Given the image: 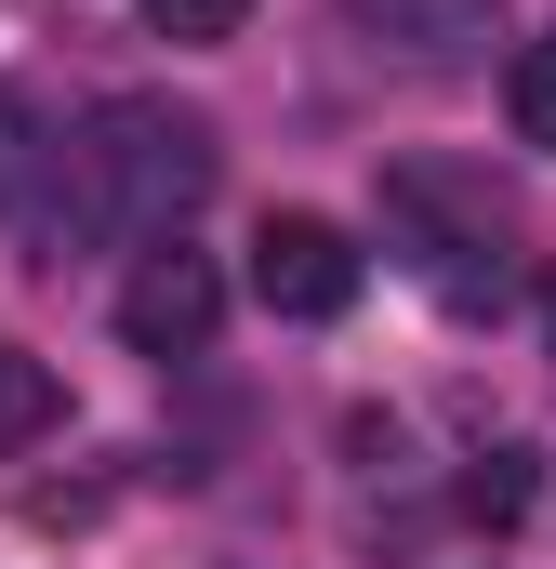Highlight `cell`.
Listing matches in <instances>:
<instances>
[{
    "mask_svg": "<svg viewBox=\"0 0 556 569\" xmlns=\"http://www.w3.org/2000/svg\"><path fill=\"white\" fill-rule=\"evenodd\" d=\"M212 120L172 107V93H107L80 133H67V239H120V252H172L186 212L212 199Z\"/></svg>",
    "mask_w": 556,
    "mask_h": 569,
    "instance_id": "6da1fadb",
    "label": "cell"
},
{
    "mask_svg": "<svg viewBox=\"0 0 556 569\" xmlns=\"http://www.w3.org/2000/svg\"><path fill=\"white\" fill-rule=\"evenodd\" d=\"M385 252L450 305H490L517 252V199L477 159H385Z\"/></svg>",
    "mask_w": 556,
    "mask_h": 569,
    "instance_id": "7a4b0ae2",
    "label": "cell"
},
{
    "mask_svg": "<svg viewBox=\"0 0 556 569\" xmlns=\"http://www.w3.org/2000/svg\"><path fill=\"white\" fill-rule=\"evenodd\" d=\"M212 331H226V279H212V252H133V279H120V345L133 358H212Z\"/></svg>",
    "mask_w": 556,
    "mask_h": 569,
    "instance_id": "3957f363",
    "label": "cell"
},
{
    "mask_svg": "<svg viewBox=\"0 0 556 569\" xmlns=\"http://www.w3.org/2000/svg\"><path fill=\"white\" fill-rule=\"evenodd\" d=\"M252 291H266V318H345L358 305V239L331 212H266L252 226Z\"/></svg>",
    "mask_w": 556,
    "mask_h": 569,
    "instance_id": "277c9868",
    "label": "cell"
},
{
    "mask_svg": "<svg viewBox=\"0 0 556 569\" xmlns=\"http://www.w3.org/2000/svg\"><path fill=\"white\" fill-rule=\"evenodd\" d=\"M371 53H398V67H450V53H477L490 40V13L504 0H331Z\"/></svg>",
    "mask_w": 556,
    "mask_h": 569,
    "instance_id": "5b68a950",
    "label": "cell"
},
{
    "mask_svg": "<svg viewBox=\"0 0 556 569\" xmlns=\"http://www.w3.org/2000/svg\"><path fill=\"white\" fill-rule=\"evenodd\" d=\"M67 172V133H53V107L27 93V80H0V226L13 212H40V186Z\"/></svg>",
    "mask_w": 556,
    "mask_h": 569,
    "instance_id": "8992f818",
    "label": "cell"
},
{
    "mask_svg": "<svg viewBox=\"0 0 556 569\" xmlns=\"http://www.w3.org/2000/svg\"><path fill=\"white\" fill-rule=\"evenodd\" d=\"M450 503H464V530H490V543H504V530L530 517V450H477Z\"/></svg>",
    "mask_w": 556,
    "mask_h": 569,
    "instance_id": "52a82bcc",
    "label": "cell"
},
{
    "mask_svg": "<svg viewBox=\"0 0 556 569\" xmlns=\"http://www.w3.org/2000/svg\"><path fill=\"white\" fill-rule=\"evenodd\" d=\"M53 411H67V385L0 331V450H27V437H53Z\"/></svg>",
    "mask_w": 556,
    "mask_h": 569,
    "instance_id": "ba28073f",
    "label": "cell"
},
{
    "mask_svg": "<svg viewBox=\"0 0 556 569\" xmlns=\"http://www.w3.org/2000/svg\"><path fill=\"white\" fill-rule=\"evenodd\" d=\"M504 120H517V146H556V40H530V53H517V80H504Z\"/></svg>",
    "mask_w": 556,
    "mask_h": 569,
    "instance_id": "9c48e42d",
    "label": "cell"
},
{
    "mask_svg": "<svg viewBox=\"0 0 556 569\" xmlns=\"http://www.w3.org/2000/svg\"><path fill=\"white\" fill-rule=\"evenodd\" d=\"M239 27H252V0H146V40H186V53H212Z\"/></svg>",
    "mask_w": 556,
    "mask_h": 569,
    "instance_id": "30bf717a",
    "label": "cell"
}]
</instances>
